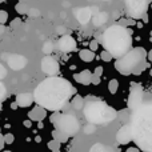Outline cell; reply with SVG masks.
Here are the masks:
<instances>
[{
    "instance_id": "obj_1",
    "label": "cell",
    "mask_w": 152,
    "mask_h": 152,
    "mask_svg": "<svg viewBox=\"0 0 152 152\" xmlns=\"http://www.w3.org/2000/svg\"><path fill=\"white\" fill-rule=\"evenodd\" d=\"M75 94L76 89L68 80L63 77H56L55 75L43 80L34 91L36 104L43 105L52 112L66 108L69 99Z\"/></svg>"
},
{
    "instance_id": "obj_2",
    "label": "cell",
    "mask_w": 152,
    "mask_h": 152,
    "mask_svg": "<svg viewBox=\"0 0 152 152\" xmlns=\"http://www.w3.org/2000/svg\"><path fill=\"white\" fill-rule=\"evenodd\" d=\"M129 124L134 131V142L142 151L152 152V96L132 111Z\"/></svg>"
},
{
    "instance_id": "obj_3",
    "label": "cell",
    "mask_w": 152,
    "mask_h": 152,
    "mask_svg": "<svg viewBox=\"0 0 152 152\" xmlns=\"http://www.w3.org/2000/svg\"><path fill=\"white\" fill-rule=\"evenodd\" d=\"M100 42L104 50L110 51L115 59H119L132 48V31L120 24H113L103 32Z\"/></svg>"
},
{
    "instance_id": "obj_4",
    "label": "cell",
    "mask_w": 152,
    "mask_h": 152,
    "mask_svg": "<svg viewBox=\"0 0 152 152\" xmlns=\"http://www.w3.org/2000/svg\"><path fill=\"white\" fill-rule=\"evenodd\" d=\"M147 58L148 53L143 47L131 48L126 55L116 59L115 68L121 75H139L148 67Z\"/></svg>"
},
{
    "instance_id": "obj_5",
    "label": "cell",
    "mask_w": 152,
    "mask_h": 152,
    "mask_svg": "<svg viewBox=\"0 0 152 152\" xmlns=\"http://www.w3.org/2000/svg\"><path fill=\"white\" fill-rule=\"evenodd\" d=\"M86 105L83 108L84 118L88 123L94 124H108L118 118V112L107 103L102 102L99 97L87 96Z\"/></svg>"
},
{
    "instance_id": "obj_6",
    "label": "cell",
    "mask_w": 152,
    "mask_h": 152,
    "mask_svg": "<svg viewBox=\"0 0 152 152\" xmlns=\"http://www.w3.org/2000/svg\"><path fill=\"white\" fill-rule=\"evenodd\" d=\"M50 120L56 128L63 131L68 136H75L79 132V129H80V123H79L77 118L72 112L61 113L60 111H55L51 115Z\"/></svg>"
},
{
    "instance_id": "obj_7",
    "label": "cell",
    "mask_w": 152,
    "mask_h": 152,
    "mask_svg": "<svg viewBox=\"0 0 152 152\" xmlns=\"http://www.w3.org/2000/svg\"><path fill=\"white\" fill-rule=\"evenodd\" d=\"M148 0H126L127 13L131 19H142L147 12Z\"/></svg>"
},
{
    "instance_id": "obj_8",
    "label": "cell",
    "mask_w": 152,
    "mask_h": 152,
    "mask_svg": "<svg viewBox=\"0 0 152 152\" xmlns=\"http://www.w3.org/2000/svg\"><path fill=\"white\" fill-rule=\"evenodd\" d=\"M144 102V92L140 84L137 83H131V88H129V96L127 100V105L128 110L135 111L140 107Z\"/></svg>"
},
{
    "instance_id": "obj_9",
    "label": "cell",
    "mask_w": 152,
    "mask_h": 152,
    "mask_svg": "<svg viewBox=\"0 0 152 152\" xmlns=\"http://www.w3.org/2000/svg\"><path fill=\"white\" fill-rule=\"evenodd\" d=\"M132 140H134V131H132L131 124H123V127L116 134V142L119 144H128Z\"/></svg>"
},
{
    "instance_id": "obj_10",
    "label": "cell",
    "mask_w": 152,
    "mask_h": 152,
    "mask_svg": "<svg viewBox=\"0 0 152 152\" xmlns=\"http://www.w3.org/2000/svg\"><path fill=\"white\" fill-rule=\"evenodd\" d=\"M60 69L59 63L52 56H44L42 59V71L47 75H56Z\"/></svg>"
},
{
    "instance_id": "obj_11",
    "label": "cell",
    "mask_w": 152,
    "mask_h": 152,
    "mask_svg": "<svg viewBox=\"0 0 152 152\" xmlns=\"http://www.w3.org/2000/svg\"><path fill=\"white\" fill-rule=\"evenodd\" d=\"M76 40L71 35H63L58 42V48L61 52H72L76 50Z\"/></svg>"
},
{
    "instance_id": "obj_12",
    "label": "cell",
    "mask_w": 152,
    "mask_h": 152,
    "mask_svg": "<svg viewBox=\"0 0 152 152\" xmlns=\"http://www.w3.org/2000/svg\"><path fill=\"white\" fill-rule=\"evenodd\" d=\"M7 63L11 69L19 71V69H23L27 66V59L23 55H10V58L7 59Z\"/></svg>"
},
{
    "instance_id": "obj_13",
    "label": "cell",
    "mask_w": 152,
    "mask_h": 152,
    "mask_svg": "<svg viewBox=\"0 0 152 152\" xmlns=\"http://www.w3.org/2000/svg\"><path fill=\"white\" fill-rule=\"evenodd\" d=\"M45 116H47V108H44L40 104H37L28 112V118L32 121H42Z\"/></svg>"
},
{
    "instance_id": "obj_14",
    "label": "cell",
    "mask_w": 152,
    "mask_h": 152,
    "mask_svg": "<svg viewBox=\"0 0 152 152\" xmlns=\"http://www.w3.org/2000/svg\"><path fill=\"white\" fill-rule=\"evenodd\" d=\"M94 15L92 13V11H91V8H86V7H83V8H77V10L75 11V16H76V19L79 20V23L80 24H87L89 20H91V16Z\"/></svg>"
},
{
    "instance_id": "obj_15",
    "label": "cell",
    "mask_w": 152,
    "mask_h": 152,
    "mask_svg": "<svg viewBox=\"0 0 152 152\" xmlns=\"http://www.w3.org/2000/svg\"><path fill=\"white\" fill-rule=\"evenodd\" d=\"M15 100L18 102L19 107L26 108L29 107L32 104V102H35V96L32 94H29V92H23V94H19Z\"/></svg>"
},
{
    "instance_id": "obj_16",
    "label": "cell",
    "mask_w": 152,
    "mask_h": 152,
    "mask_svg": "<svg viewBox=\"0 0 152 152\" xmlns=\"http://www.w3.org/2000/svg\"><path fill=\"white\" fill-rule=\"evenodd\" d=\"M92 76H94V74H91V71L84 69V71H81L80 74L74 75V77L77 83L83 84V86H88V84L92 83Z\"/></svg>"
},
{
    "instance_id": "obj_17",
    "label": "cell",
    "mask_w": 152,
    "mask_h": 152,
    "mask_svg": "<svg viewBox=\"0 0 152 152\" xmlns=\"http://www.w3.org/2000/svg\"><path fill=\"white\" fill-rule=\"evenodd\" d=\"M79 56H80V59L83 61H86V63H89V61H92L95 59V53L91 48H89V50H81L80 52H79Z\"/></svg>"
},
{
    "instance_id": "obj_18",
    "label": "cell",
    "mask_w": 152,
    "mask_h": 152,
    "mask_svg": "<svg viewBox=\"0 0 152 152\" xmlns=\"http://www.w3.org/2000/svg\"><path fill=\"white\" fill-rule=\"evenodd\" d=\"M71 105L74 110H83L86 103H84V97H81L80 95H75L71 100Z\"/></svg>"
},
{
    "instance_id": "obj_19",
    "label": "cell",
    "mask_w": 152,
    "mask_h": 152,
    "mask_svg": "<svg viewBox=\"0 0 152 152\" xmlns=\"http://www.w3.org/2000/svg\"><path fill=\"white\" fill-rule=\"evenodd\" d=\"M108 20V13L107 12H100L96 13L94 18V26L95 27H100L103 24H105V21Z\"/></svg>"
},
{
    "instance_id": "obj_20",
    "label": "cell",
    "mask_w": 152,
    "mask_h": 152,
    "mask_svg": "<svg viewBox=\"0 0 152 152\" xmlns=\"http://www.w3.org/2000/svg\"><path fill=\"white\" fill-rule=\"evenodd\" d=\"M52 136H53V139H56L58 142H60V143H66L67 140H68V135L67 134H64L63 131H60V129H53L52 131Z\"/></svg>"
},
{
    "instance_id": "obj_21",
    "label": "cell",
    "mask_w": 152,
    "mask_h": 152,
    "mask_svg": "<svg viewBox=\"0 0 152 152\" xmlns=\"http://www.w3.org/2000/svg\"><path fill=\"white\" fill-rule=\"evenodd\" d=\"M118 118L120 119V121L123 124H127L128 120L131 119V116L128 115V110H123V111H120V112H118Z\"/></svg>"
},
{
    "instance_id": "obj_22",
    "label": "cell",
    "mask_w": 152,
    "mask_h": 152,
    "mask_svg": "<svg viewBox=\"0 0 152 152\" xmlns=\"http://www.w3.org/2000/svg\"><path fill=\"white\" fill-rule=\"evenodd\" d=\"M118 88H119V81L116 80V79H112V80L108 83V89H110V92L112 95H115L116 92H118Z\"/></svg>"
},
{
    "instance_id": "obj_23",
    "label": "cell",
    "mask_w": 152,
    "mask_h": 152,
    "mask_svg": "<svg viewBox=\"0 0 152 152\" xmlns=\"http://www.w3.org/2000/svg\"><path fill=\"white\" fill-rule=\"evenodd\" d=\"M91 151L92 152H99V151H113L112 147H107V145H103V144H95L91 147Z\"/></svg>"
},
{
    "instance_id": "obj_24",
    "label": "cell",
    "mask_w": 152,
    "mask_h": 152,
    "mask_svg": "<svg viewBox=\"0 0 152 152\" xmlns=\"http://www.w3.org/2000/svg\"><path fill=\"white\" fill-rule=\"evenodd\" d=\"M48 148H50L51 151H55V152L60 151V142H58L56 139H53L52 142L48 143Z\"/></svg>"
},
{
    "instance_id": "obj_25",
    "label": "cell",
    "mask_w": 152,
    "mask_h": 152,
    "mask_svg": "<svg viewBox=\"0 0 152 152\" xmlns=\"http://www.w3.org/2000/svg\"><path fill=\"white\" fill-rule=\"evenodd\" d=\"M16 11H18V13H28L29 8L27 7L24 3H19V4H16Z\"/></svg>"
},
{
    "instance_id": "obj_26",
    "label": "cell",
    "mask_w": 152,
    "mask_h": 152,
    "mask_svg": "<svg viewBox=\"0 0 152 152\" xmlns=\"http://www.w3.org/2000/svg\"><path fill=\"white\" fill-rule=\"evenodd\" d=\"M100 56H102V60H104V61H111L113 59V56H112V53L110 52V51H107V50H104L102 53H100Z\"/></svg>"
},
{
    "instance_id": "obj_27",
    "label": "cell",
    "mask_w": 152,
    "mask_h": 152,
    "mask_svg": "<svg viewBox=\"0 0 152 152\" xmlns=\"http://www.w3.org/2000/svg\"><path fill=\"white\" fill-rule=\"evenodd\" d=\"M52 51H53V44L51 42H45L44 45H43V52L47 53V55H50Z\"/></svg>"
},
{
    "instance_id": "obj_28",
    "label": "cell",
    "mask_w": 152,
    "mask_h": 152,
    "mask_svg": "<svg viewBox=\"0 0 152 152\" xmlns=\"http://www.w3.org/2000/svg\"><path fill=\"white\" fill-rule=\"evenodd\" d=\"M84 132H86V134H88V135L94 134V132H95V124L94 123H89L88 126H86V127H84Z\"/></svg>"
},
{
    "instance_id": "obj_29",
    "label": "cell",
    "mask_w": 152,
    "mask_h": 152,
    "mask_svg": "<svg viewBox=\"0 0 152 152\" xmlns=\"http://www.w3.org/2000/svg\"><path fill=\"white\" fill-rule=\"evenodd\" d=\"M4 140H5V144H12L15 137H13L12 134H5L4 135Z\"/></svg>"
},
{
    "instance_id": "obj_30",
    "label": "cell",
    "mask_w": 152,
    "mask_h": 152,
    "mask_svg": "<svg viewBox=\"0 0 152 152\" xmlns=\"http://www.w3.org/2000/svg\"><path fill=\"white\" fill-rule=\"evenodd\" d=\"M39 10H36V8H31V10L28 11V15L31 16V18H37L39 16Z\"/></svg>"
},
{
    "instance_id": "obj_31",
    "label": "cell",
    "mask_w": 152,
    "mask_h": 152,
    "mask_svg": "<svg viewBox=\"0 0 152 152\" xmlns=\"http://www.w3.org/2000/svg\"><path fill=\"white\" fill-rule=\"evenodd\" d=\"M118 24L127 27V26H131V24H135V21H134V20H126V19H123V20H120Z\"/></svg>"
},
{
    "instance_id": "obj_32",
    "label": "cell",
    "mask_w": 152,
    "mask_h": 152,
    "mask_svg": "<svg viewBox=\"0 0 152 152\" xmlns=\"http://www.w3.org/2000/svg\"><path fill=\"white\" fill-rule=\"evenodd\" d=\"M89 48H91L92 51H96L97 48H99V43H97V40H92V42L89 43Z\"/></svg>"
},
{
    "instance_id": "obj_33",
    "label": "cell",
    "mask_w": 152,
    "mask_h": 152,
    "mask_svg": "<svg viewBox=\"0 0 152 152\" xmlns=\"http://www.w3.org/2000/svg\"><path fill=\"white\" fill-rule=\"evenodd\" d=\"M0 15H1V20H0V23L5 24V21H7V19H8L7 12H5V11H1V12H0Z\"/></svg>"
},
{
    "instance_id": "obj_34",
    "label": "cell",
    "mask_w": 152,
    "mask_h": 152,
    "mask_svg": "<svg viewBox=\"0 0 152 152\" xmlns=\"http://www.w3.org/2000/svg\"><path fill=\"white\" fill-rule=\"evenodd\" d=\"M92 84H95V86L100 84V76H97V75L94 74V76H92Z\"/></svg>"
},
{
    "instance_id": "obj_35",
    "label": "cell",
    "mask_w": 152,
    "mask_h": 152,
    "mask_svg": "<svg viewBox=\"0 0 152 152\" xmlns=\"http://www.w3.org/2000/svg\"><path fill=\"white\" fill-rule=\"evenodd\" d=\"M95 75H97V76H102L103 75V67H96V68H95V72H94Z\"/></svg>"
},
{
    "instance_id": "obj_36",
    "label": "cell",
    "mask_w": 152,
    "mask_h": 152,
    "mask_svg": "<svg viewBox=\"0 0 152 152\" xmlns=\"http://www.w3.org/2000/svg\"><path fill=\"white\" fill-rule=\"evenodd\" d=\"M0 88H1V100H4V96H5V87H4V84H0Z\"/></svg>"
},
{
    "instance_id": "obj_37",
    "label": "cell",
    "mask_w": 152,
    "mask_h": 152,
    "mask_svg": "<svg viewBox=\"0 0 152 152\" xmlns=\"http://www.w3.org/2000/svg\"><path fill=\"white\" fill-rule=\"evenodd\" d=\"M24 127H26V128H29V127H31L32 126V120H31V119H29V120H24Z\"/></svg>"
},
{
    "instance_id": "obj_38",
    "label": "cell",
    "mask_w": 152,
    "mask_h": 152,
    "mask_svg": "<svg viewBox=\"0 0 152 152\" xmlns=\"http://www.w3.org/2000/svg\"><path fill=\"white\" fill-rule=\"evenodd\" d=\"M18 107H19V104H18V102L15 100V103H12V104H11V108H12V110H16Z\"/></svg>"
},
{
    "instance_id": "obj_39",
    "label": "cell",
    "mask_w": 152,
    "mask_h": 152,
    "mask_svg": "<svg viewBox=\"0 0 152 152\" xmlns=\"http://www.w3.org/2000/svg\"><path fill=\"white\" fill-rule=\"evenodd\" d=\"M148 59H150V61H152V50L148 52Z\"/></svg>"
},
{
    "instance_id": "obj_40",
    "label": "cell",
    "mask_w": 152,
    "mask_h": 152,
    "mask_svg": "<svg viewBox=\"0 0 152 152\" xmlns=\"http://www.w3.org/2000/svg\"><path fill=\"white\" fill-rule=\"evenodd\" d=\"M35 140H36L37 143H40V142H42V137H40V136H36V137H35Z\"/></svg>"
},
{
    "instance_id": "obj_41",
    "label": "cell",
    "mask_w": 152,
    "mask_h": 152,
    "mask_svg": "<svg viewBox=\"0 0 152 152\" xmlns=\"http://www.w3.org/2000/svg\"><path fill=\"white\" fill-rule=\"evenodd\" d=\"M143 20H144V21H145V23H147V21H148V18H147V13H145V15H144V16H143Z\"/></svg>"
},
{
    "instance_id": "obj_42",
    "label": "cell",
    "mask_w": 152,
    "mask_h": 152,
    "mask_svg": "<svg viewBox=\"0 0 152 152\" xmlns=\"http://www.w3.org/2000/svg\"><path fill=\"white\" fill-rule=\"evenodd\" d=\"M37 123H39V128H43V123H42V121H37Z\"/></svg>"
},
{
    "instance_id": "obj_43",
    "label": "cell",
    "mask_w": 152,
    "mask_h": 152,
    "mask_svg": "<svg viewBox=\"0 0 152 152\" xmlns=\"http://www.w3.org/2000/svg\"><path fill=\"white\" fill-rule=\"evenodd\" d=\"M0 1H5V0H0Z\"/></svg>"
},
{
    "instance_id": "obj_44",
    "label": "cell",
    "mask_w": 152,
    "mask_h": 152,
    "mask_svg": "<svg viewBox=\"0 0 152 152\" xmlns=\"http://www.w3.org/2000/svg\"><path fill=\"white\" fill-rule=\"evenodd\" d=\"M151 36H152V31H151Z\"/></svg>"
}]
</instances>
